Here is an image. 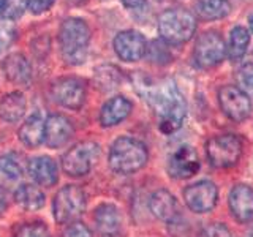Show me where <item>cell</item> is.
I'll use <instances>...</instances> for the list:
<instances>
[{"label":"cell","mask_w":253,"mask_h":237,"mask_svg":"<svg viewBox=\"0 0 253 237\" xmlns=\"http://www.w3.org/2000/svg\"><path fill=\"white\" fill-rule=\"evenodd\" d=\"M126 8H139L144 5L146 0H121Z\"/></svg>","instance_id":"cell-36"},{"label":"cell","mask_w":253,"mask_h":237,"mask_svg":"<svg viewBox=\"0 0 253 237\" xmlns=\"http://www.w3.org/2000/svg\"><path fill=\"white\" fill-rule=\"evenodd\" d=\"M73 133L75 128L70 118H67L62 114L47 116L44 123V142L47 147L51 149L63 147L71 139Z\"/></svg>","instance_id":"cell-15"},{"label":"cell","mask_w":253,"mask_h":237,"mask_svg":"<svg viewBox=\"0 0 253 237\" xmlns=\"http://www.w3.org/2000/svg\"><path fill=\"white\" fill-rule=\"evenodd\" d=\"M114 51L124 62H138L146 55L147 41L138 30H122L114 38Z\"/></svg>","instance_id":"cell-12"},{"label":"cell","mask_w":253,"mask_h":237,"mask_svg":"<svg viewBox=\"0 0 253 237\" xmlns=\"http://www.w3.org/2000/svg\"><path fill=\"white\" fill-rule=\"evenodd\" d=\"M245 237H253V228L250 229V231H249L247 234H245Z\"/></svg>","instance_id":"cell-41"},{"label":"cell","mask_w":253,"mask_h":237,"mask_svg":"<svg viewBox=\"0 0 253 237\" xmlns=\"http://www.w3.org/2000/svg\"><path fill=\"white\" fill-rule=\"evenodd\" d=\"M16 38V29L11 21H0V54H2L8 46L13 43Z\"/></svg>","instance_id":"cell-30"},{"label":"cell","mask_w":253,"mask_h":237,"mask_svg":"<svg viewBox=\"0 0 253 237\" xmlns=\"http://www.w3.org/2000/svg\"><path fill=\"white\" fill-rule=\"evenodd\" d=\"M200 237H231V233L223 223H211L203 228Z\"/></svg>","instance_id":"cell-34"},{"label":"cell","mask_w":253,"mask_h":237,"mask_svg":"<svg viewBox=\"0 0 253 237\" xmlns=\"http://www.w3.org/2000/svg\"><path fill=\"white\" fill-rule=\"evenodd\" d=\"M196 18L185 8H169L158 18V34L169 46L187 43L196 32Z\"/></svg>","instance_id":"cell-4"},{"label":"cell","mask_w":253,"mask_h":237,"mask_svg":"<svg viewBox=\"0 0 253 237\" xmlns=\"http://www.w3.org/2000/svg\"><path fill=\"white\" fill-rule=\"evenodd\" d=\"M228 204L236 221L239 223L253 221V187L245 184L234 185L229 192Z\"/></svg>","instance_id":"cell-14"},{"label":"cell","mask_w":253,"mask_h":237,"mask_svg":"<svg viewBox=\"0 0 253 237\" xmlns=\"http://www.w3.org/2000/svg\"><path fill=\"white\" fill-rule=\"evenodd\" d=\"M133 109V105L128 98L117 95V97L109 98L105 105L101 106L100 111V123L101 126H116L121 122H124L130 116Z\"/></svg>","instance_id":"cell-18"},{"label":"cell","mask_w":253,"mask_h":237,"mask_svg":"<svg viewBox=\"0 0 253 237\" xmlns=\"http://www.w3.org/2000/svg\"><path fill=\"white\" fill-rule=\"evenodd\" d=\"M2 70L8 81L13 84L29 87L32 81V67L22 54H10L2 62Z\"/></svg>","instance_id":"cell-19"},{"label":"cell","mask_w":253,"mask_h":237,"mask_svg":"<svg viewBox=\"0 0 253 237\" xmlns=\"http://www.w3.org/2000/svg\"><path fill=\"white\" fill-rule=\"evenodd\" d=\"M85 204V193L81 187L65 185L59 190L52 201V217L59 225H68L83 215Z\"/></svg>","instance_id":"cell-6"},{"label":"cell","mask_w":253,"mask_h":237,"mask_svg":"<svg viewBox=\"0 0 253 237\" xmlns=\"http://www.w3.org/2000/svg\"><path fill=\"white\" fill-rule=\"evenodd\" d=\"M6 210V196H5V193L0 190V215Z\"/></svg>","instance_id":"cell-37"},{"label":"cell","mask_w":253,"mask_h":237,"mask_svg":"<svg viewBox=\"0 0 253 237\" xmlns=\"http://www.w3.org/2000/svg\"><path fill=\"white\" fill-rule=\"evenodd\" d=\"M226 55V46L217 30H208L196 40L193 49V60L196 67L209 70L220 65Z\"/></svg>","instance_id":"cell-8"},{"label":"cell","mask_w":253,"mask_h":237,"mask_svg":"<svg viewBox=\"0 0 253 237\" xmlns=\"http://www.w3.org/2000/svg\"><path fill=\"white\" fill-rule=\"evenodd\" d=\"M90 43V29L84 19L68 18L59 30V47L63 60L70 65H81Z\"/></svg>","instance_id":"cell-3"},{"label":"cell","mask_w":253,"mask_h":237,"mask_svg":"<svg viewBox=\"0 0 253 237\" xmlns=\"http://www.w3.org/2000/svg\"><path fill=\"white\" fill-rule=\"evenodd\" d=\"M44 117L40 111H35L32 113L26 122L21 125L19 128V141L22 142L26 147L35 149L38 146H42V142H44Z\"/></svg>","instance_id":"cell-21"},{"label":"cell","mask_w":253,"mask_h":237,"mask_svg":"<svg viewBox=\"0 0 253 237\" xmlns=\"http://www.w3.org/2000/svg\"><path fill=\"white\" fill-rule=\"evenodd\" d=\"M27 171L32 180L40 187L51 188L59 180V166L51 157H35L27 164Z\"/></svg>","instance_id":"cell-16"},{"label":"cell","mask_w":253,"mask_h":237,"mask_svg":"<svg viewBox=\"0 0 253 237\" xmlns=\"http://www.w3.org/2000/svg\"><path fill=\"white\" fill-rule=\"evenodd\" d=\"M149 152L144 142L131 136L117 138L109 149L108 163L109 168L117 174L128 176L134 174L146 166Z\"/></svg>","instance_id":"cell-2"},{"label":"cell","mask_w":253,"mask_h":237,"mask_svg":"<svg viewBox=\"0 0 253 237\" xmlns=\"http://www.w3.org/2000/svg\"><path fill=\"white\" fill-rule=\"evenodd\" d=\"M100 147L97 142L84 141L73 146L62 158V168L70 177H84L98 160Z\"/></svg>","instance_id":"cell-7"},{"label":"cell","mask_w":253,"mask_h":237,"mask_svg":"<svg viewBox=\"0 0 253 237\" xmlns=\"http://www.w3.org/2000/svg\"><path fill=\"white\" fill-rule=\"evenodd\" d=\"M249 44H250V34L249 30L242 27V26H236L231 34H229V43L226 47V52H228V57L229 60H241L245 54H247L249 49Z\"/></svg>","instance_id":"cell-25"},{"label":"cell","mask_w":253,"mask_h":237,"mask_svg":"<svg viewBox=\"0 0 253 237\" xmlns=\"http://www.w3.org/2000/svg\"><path fill=\"white\" fill-rule=\"evenodd\" d=\"M184 199L190 210L196 213L211 212L218 201V190L211 180H201L184 190Z\"/></svg>","instance_id":"cell-11"},{"label":"cell","mask_w":253,"mask_h":237,"mask_svg":"<svg viewBox=\"0 0 253 237\" xmlns=\"http://www.w3.org/2000/svg\"><path fill=\"white\" fill-rule=\"evenodd\" d=\"M62 237H92V231L83 221H71L65 228Z\"/></svg>","instance_id":"cell-33"},{"label":"cell","mask_w":253,"mask_h":237,"mask_svg":"<svg viewBox=\"0 0 253 237\" xmlns=\"http://www.w3.org/2000/svg\"><path fill=\"white\" fill-rule=\"evenodd\" d=\"M249 27H250V32L253 34V13L249 16Z\"/></svg>","instance_id":"cell-38"},{"label":"cell","mask_w":253,"mask_h":237,"mask_svg":"<svg viewBox=\"0 0 253 237\" xmlns=\"http://www.w3.org/2000/svg\"><path fill=\"white\" fill-rule=\"evenodd\" d=\"M218 103L223 114L233 122H242L252 113L250 97L237 85L221 87L218 90Z\"/></svg>","instance_id":"cell-9"},{"label":"cell","mask_w":253,"mask_h":237,"mask_svg":"<svg viewBox=\"0 0 253 237\" xmlns=\"http://www.w3.org/2000/svg\"><path fill=\"white\" fill-rule=\"evenodd\" d=\"M5 3H6V0H0V16L3 14V10H5Z\"/></svg>","instance_id":"cell-39"},{"label":"cell","mask_w":253,"mask_h":237,"mask_svg":"<svg viewBox=\"0 0 253 237\" xmlns=\"http://www.w3.org/2000/svg\"><path fill=\"white\" fill-rule=\"evenodd\" d=\"M26 6H27V2H24V0H6L2 16L8 21L18 19L21 18V14L24 13V8Z\"/></svg>","instance_id":"cell-31"},{"label":"cell","mask_w":253,"mask_h":237,"mask_svg":"<svg viewBox=\"0 0 253 237\" xmlns=\"http://www.w3.org/2000/svg\"><path fill=\"white\" fill-rule=\"evenodd\" d=\"M54 2L55 0H27V8L30 10V13L42 14L49 10V8L54 5Z\"/></svg>","instance_id":"cell-35"},{"label":"cell","mask_w":253,"mask_h":237,"mask_svg":"<svg viewBox=\"0 0 253 237\" xmlns=\"http://www.w3.org/2000/svg\"><path fill=\"white\" fill-rule=\"evenodd\" d=\"M0 174L8 180H18L24 176V166L18 154H5L0 157Z\"/></svg>","instance_id":"cell-27"},{"label":"cell","mask_w":253,"mask_h":237,"mask_svg":"<svg viewBox=\"0 0 253 237\" xmlns=\"http://www.w3.org/2000/svg\"><path fill=\"white\" fill-rule=\"evenodd\" d=\"M239 81L242 85L253 89V52L249 54V57L244 60L239 68Z\"/></svg>","instance_id":"cell-32"},{"label":"cell","mask_w":253,"mask_h":237,"mask_svg":"<svg viewBox=\"0 0 253 237\" xmlns=\"http://www.w3.org/2000/svg\"><path fill=\"white\" fill-rule=\"evenodd\" d=\"M27 101L21 92H10L0 100V117L8 123H16L26 114Z\"/></svg>","instance_id":"cell-22"},{"label":"cell","mask_w":253,"mask_h":237,"mask_svg":"<svg viewBox=\"0 0 253 237\" xmlns=\"http://www.w3.org/2000/svg\"><path fill=\"white\" fill-rule=\"evenodd\" d=\"M200 169V157L190 146H182L169 157L168 172L174 179H190Z\"/></svg>","instance_id":"cell-13"},{"label":"cell","mask_w":253,"mask_h":237,"mask_svg":"<svg viewBox=\"0 0 253 237\" xmlns=\"http://www.w3.org/2000/svg\"><path fill=\"white\" fill-rule=\"evenodd\" d=\"M51 97L62 108L78 111L85 101V85L78 78H60L51 85Z\"/></svg>","instance_id":"cell-10"},{"label":"cell","mask_w":253,"mask_h":237,"mask_svg":"<svg viewBox=\"0 0 253 237\" xmlns=\"http://www.w3.org/2000/svg\"><path fill=\"white\" fill-rule=\"evenodd\" d=\"M95 226L101 237H119L122 231V215L114 204H100L95 210Z\"/></svg>","instance_id":"cell-17"},{"label":"cell","mask_w":253,"mask_h":237,"mask_svg":"<svg viewBox=\"0 0 253 237\" xmlns=\"http://www.w3.org/2000/svg\"><path fill=\"white\" fill-rule=\"evenodd\" d=\"M46 196L42 188L32 184H21L14 192V201L24 210H40L44 205Z\"/></svg>","instance_id":"cell-23"},{"label":"cell","mask_w":253,"mask_h":237,"mask_svg":"<svg viewBox=\"0 0 253 237\" xmlns=\"http://www.w3.org/2000/svg\"><path fill=\"white\" fill-rule=\"evenodd\" d=\"M14 237H51V234L43 223H26L18 228Z\"/></svg>","instance_id":"cell-29"},{"label":"cell","mask_w":253,"mask_h":237,"mask_svg":"<svg viewBox=\"0 0 253 237\" xmlns=\"http://www.w3.org/2000/svg\"><path fill=\"white\" fill-rule=\"evenodd\" d=\"M149 210L152 212V215L162 221H169L176 218L177 213V201L176 198L169 193L168 190L160 188L154 192L149 198Z\"/></svg>","instance_id":"cell-20"},{"label":"cell","mask_w":253,"mask_h":237,"mask_svg":"<svg viewBox=\"0 0 253 237\" xmlns=\"http://www.w3.org/2000/svg\"><path fill=\"white\" fill-rule=\"evenodd\" d=\"M168 43H162V41H152L150 46H147L146 55L149 57V60L152 63H157V65H166V63L171 62V52L168 49Z\"/></svg>","instance_id":"cell-28"},{"label":"cell","mask_w":253,"mask_h":237,"mask_svg":"<svg viewBox=\"0 0 253 237\" xmlns=\"http://www.w3.org/2000/svg\"><path fill=\"white\" fill-rule=\"evenodd\" d=\"M231 11L229 0H198L196 13L204 21L223 19Z\"/></svg>","instance_id":"cell-24"},{"label":"cell","mask_w":253,"mask_h":237,"mask_svg":"<svg viewBox=\"0 0 253 237\" xmlns=\"http://www.w3.org/2000/svg\"><path fill=\"white\" fill-rule=\"evenodd\" d=\"M206 155H208V160L213 168H231L241 160L242 139L233 133L213 136L206 144Z\"/></svg>","instance_id":"cell-5"},{"label":"cell","mask_w":253,"mask_h":237,"mask_svg":"<svg viewBox=\"0 0 253 237\" xmlns=\"http://www.w3.org/2000/svg\"><path fill=\"white\" fill-rule=\"evenodd\" d=\"M122 81V73L114 65H101L95 70V84L100 90L109 92L119 87Z\"/></svg>","instance_id":"cell-26"},{"label":"cell","mask_w":253,"mask_h":237,"mask_svg":"<svg viewBox=\"0 0 253 237\" xmlns=\"http://www.w3.org/2000/svg\"><path fill=\"white\" fill-rule=\"evenodd\" d=\"M70 2L73 3V5H83L85 0H70Z\"/></svg>","instance_id":"cell-40"},{"label":"cell","mask_w":253,"mask_h":237,"mask_svg":"<svg viewBox=\"0 0 253 237\" xmlns=\"http://www.w3.org/2000/svg\"><path fill=\"white\" fill-rule=\"evenodd\" d=\"M144 87V97L158 116V128L165 134L177 131L187 117V101L172 81L160 84L138 85Z\"/></svg>","instance_id":"cell-1"}]
</instances>
